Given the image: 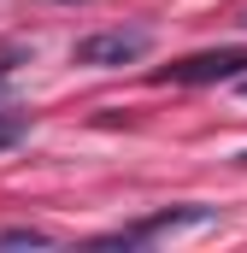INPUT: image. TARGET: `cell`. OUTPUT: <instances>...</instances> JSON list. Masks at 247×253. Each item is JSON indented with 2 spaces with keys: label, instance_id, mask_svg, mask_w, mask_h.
<instances>
[{
  "label": "cell",
  "instance_id": "6da1fadb",
  "mask_svg": "<svg viewBox=\"0 0 247 253\" xmlns=\"http://www.w3.org/2000/svg\"><path fill=\"white\" fill-rule=\"evenodd\" d=\"M153 53V30H100V36H82L71 47L77 65H94V71H112V65H135Z\"/></svg>",
  "mask_w": 247,
  "mask_h": 253
},
{
  "label": "cell",
  "instance_id": "7a4b0ae2",
  "mask_svg": "<svg viewBox=\"0 0 247 253\" xmlns=\"http://www.w3.org/2000/svg\"><path fill=\"white\" fill-rule=\"evenodd\" d=\"M247 71V47H206V53H188V59L165 65L159 83H183V88H200V83H236Z\"/></svg>",
  "mask_w": 247,
  "mask_h": 253
},
{
  "label": "cell",
  "instance_id": "3957f363",
  "mask_svg": "<svg viewBox=\"0 0 247 253\" xmlns=\"http://www.w3.org/2000/svg\"><path fill=\"white\" fill-rule=\"evenodd\" d=\"M218 212H206V206H165V212H153V218H141V224H124L112 236H100L94 248H141V242H153V236H171V230H194V224H212Z\"/></svg>",
  "mask_w": 247,
  "mask_h": 253
},
{
  "label": "cell",
  "instance_id": "277c9868",
  "mask_svg": "<svg viewBox=\"0 0 247 253\" xmlns=\"http://www.w3.org/2000/svg\"><path fill=\"white\" fill-rule=\"evenodd\" d=\"M59 236L53 230H36V224H18V230H0V248H53Z\"/></svg>",
  "mask_w": 247,
  "mask_h": 253
},
{
  "label": "cell",
  "instance_id": "5b68a950",
  "mask_svg": "<svg viewBox=\"0 0 247 253\" xmlns=\"http://www.w3.org/2000/svg\"><path fill=\"white\" fill-rule=\"evenodd\" d=\"M30 135V112H18V106H0V153L6 147H18Z\"/></svg>",
  "mask_w": 247,
  "mask_h": 253
},
{
  "label": "cell",
  "instance_id": "8992f818",
  "mask_svg": "<svg viewBox=\"0 0 247 253\" xmlns=\"http://www.w3.org/2000/svg\"><path fill=\"white\" fill-rule=\"evenodd\" d=\"M236 83H242V94H247V71H242V77H236Z\"/></svg>",
  "mask_w": 247,
  "mask_h": 253
},
{
  "label": "cell",
  "instance_id": "52a82bcc",
  "mask_svg": "<svg viewBox=\"0 0 247 253\" xmlns=\"http://www.w3.org/2000/svg\"><path fill=\"white\" fill-rule=\"evenodd\" d=\"M242 165H247V153H242Z\"/></svg>",
  "mask_w": 247,
  "mask_h": 253
}]
</instances>
